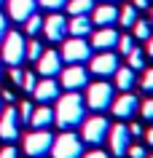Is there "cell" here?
<instances>
[{
	"instance_id": "1",
	"label": "cell",
	"mask_w": 153,
	"mask_h": 158,
	"mask_svg": "<svg viewBox=\"0 0 153 158\" xmlns=\"http://www.w3.org/2000/svg\"><path fill=\"white\" fill-rule=\"evenodd\" d=\"M86 121V99L78 91H67L65 97L57 99L54 107V123L59 126L62 131H73Z\"/></svg>"
},
{
	"instance_id": "2",
	"label": "cell",
	"mask_w": 153,
	"mask_h": 158,
	"mask_svg": "<svg viewBox=\"0 0 153 158\" xmlns=\"http://www.w3.org/2000/svg\"><path fill=\"white\" fill-rule=\"evenodd\" d=\"M108 131H110V121L102 115H94V118H86L81 123V139L91 148H100L102 142H108Z\"/></svg>"
},
{
	"instance_id": "3",
	"label": "cell",
	"mask_w": 153,
	"mask_h": 158,
	"mask_svg": "<svg viewBox=\"0 0 153 158\" xmlns=\"http://www.w3.org/2000/svg\"><path fill=\"white\" fill-rule=\"evenodd\" d=\"M113 99H116V89H113L110 83H105V81L91 83V86H89V91H86V105H89V110H94V113L110 110Z\"/></svg>"
},
{
	"instance_id": "4",
	"label": "cell",
	"mask_w": 153,
	"mask_h": 158,
	"mask_svg": "<svg viewBox=\"0 0 153 158\" xmlns=\"http://www.w3.org/2000/svg\"><path fill=\"white\" fill-rule=\"evenodd\" d=\"M83 156V139L73 131H62L59 137H54L51 145V158H81Z\"/></svg>"
},
{
	"instance_id": "5",
	"label": "cell",
	"mask_w": 153,
	"mask_h": 158,
	"mask_svg": "<svg viewBox=\"0 0 153 158\" xmlns=\"http://www.w3.org/2000/svg\"><path fill=\"white\" fill-rule=\"evenodd\" d=\"M27 59V40L22 32H8L3 38V62L8 67H19Z\"/></svg>"
},
{
	"instance_id": "6",
	"label": "cell",
	"mask_w": 153,
	"mask_h": 158,
	"mask_svg": "<svg viewBox=\"0 0 153 158\" xmlns=\"http://www.w3.org/2000/svg\"><path fill=\"white\" fill-rule=\"evenodd\" d=\"M51 145H54V137L49 134V129H35L32 134L24 137V153L30 158H46L51 153Z\"/></svg>"
},
{
	"instance_id": "7",
	"label": "cell",
	"mask_w": 153,
	"mask_h": 158,
	"mask_svg": "<svg viewBox=\"0 0 153 158\" xmlns=\"http://www.w3.org/2000/svg\"><path fill=\"white\" fill-rule=\"evenodd\" d=\"M59 54H62V62H67V64H83L91 59V46L83 38H70V40H65Z\"/></svg>"
},
{
	"instance_id": "8",
	"label": "cell",
	"mask_w": 153,
	"mask_h": 158,
	"mask_svg": "<svg viewBox=\"0 0 153 158\" xmlns=\"http://www.w3.org/2000/svg\"><path fill=\"white\" fill-rule=\"evenodd\" d=\"M86 83H89V73H86L83 64H67V70L59 73V86L67 91H78Z\"/></svg>"
},
{
	"instance_id": "9",
	"label": "cell",
	"mask_w": 153,
	"mask_h": 158,
	"mask_svg": "<svg viewBox=\"0 0 153 158\" xmlns=\"http://www.w3.org/2000/svg\"><path fill=\"white\" fill-rule=\"evenodd\" d=\"M118 67H121V62H118V56H116L113 51H102V54L91 56V62H89L91 75H100V78L116 75V70H118Z\"/></svg>"
},
{
	"instance_id": "10",
	"label": "cell",
	"mask_w": 153,
	"mask_h": 158,
	"mask_svg": "<svg viewBox=\"0 0 153 158\" xmlns=\"http://www.w3.org/2000/svg\"><path fill=\"white\" fill-rule=\"evenodd\" d=\"M108 137H110V153L116 158H121V156H126V150H129V145H132V134H129V126L126 123H116V126H110V131H108Z\"/></svg>"
},
{
	"instance_id": "11",
	"label": "cell",
	"mask_w": 153,
	"mask_h": 158,
	"mask_svg": "<svg viewBox=\"0 0 153 158\" xmlns=\"http://www.w3.org/2000/svg\"><path fill=\"white\" fill-rule=\"evenodd\" d=\"M0 139H6V142L19 139V113H16V107H6L0 113Z\"/></svg>"
},
{
	"instance_id": "12",
	"label": "cell",
	"mask_w": 153,
	"mask_h": 158,
	"mask_svg": "<svg viewBox=\"0 0 153 158\" xmlns=\"http://www.w3.org/2000/svg\"><path fill=\"white\" fill-rule=\"evenodd\" d=\"M59 81H54V78H43V81H38L32 89V97L35 102H40V105H49V102H57L59 99Z\"/></svg>"
},
{
	"instance_id": "13",
	"label": "cell",
	"mask_w": 153,
	"mask_h": 158,
	"mask_svg": "<svg viewBox=\"0 0 153 158\" xmlns=\"http://www.w3.org/2000/svg\"><path fill=\"white\" fill-rule=\"evenodd\" d=\"M35 64H38V75L40 78H54V75L62 73V54L59 51H43Z\"/></svg>"
},
{
	"instance_id": "14",
	"label": "cell",
	"mask_w": 153,
	"mask_h": 158,
	"mask_svg": "<svg viewBox=\"0 0 153 158\" xmlns=\"http://www.w3.org/2000/svg\"><path fill=\"white\" fill-rule=\"evenodd\" d=\"M110 110H113V115H116V118H132L137 110H140V99H137L132 91H124L121 97L113 99Z\"/></svg>"
},
{
	"instance_id": "15",
	"label": "cell",
	"mask_w": 153,
	"mask_h": 158,
	"mask_svg": "<svg viewBox=\"0 0 153 158\" xmlns=\"http://www.w3.org/2000/svg\"><path fill=\"white\" fill-rule=\"evenodd\" d=\"M43 32H46V38H49L51 43L65 40V35H67V19H65V16H59V14L49 16L46 22H43Z\"/></svg>"
},
{
	"instance_id": "16",
	"label": "cell",
	"mask_w": 153,
	"mask_h": 158,
	"mask_svg": "<svg viewBox=\"0 0 153 158\" xmlns=\"http://www.w3.org/2000/svg\"><path fill=\"white\" fill-rule=\"evenodd\" d=\"M116 46H118V32L113 27H100L91 35V48H97V51H113Z\"/></svg>"
},
{
	"instance_id": "17",
	"label": "cell",
	"mask_w": 153,
	"mask_h": 158,
	"mask_svg": "<svg viewBox=\"0 0 153 158\" xmlns=\"http://www.w3.org/2000/svg\"><path fill=\"white\" fill-rule=\"evenodd\" d=\"M116 22H118V8L113 3H102L91 11V24L97 27H113Z\"/></svg>"
},
{
	"instance_id": "18",
	"label": "cell",
	"mask_w": 153,
	"mask_h": 158,
	"mask_svg": "<svg viewBox=\"0 0 153 158\" xmlns=\"http://www.w3.org/2000/svg\"><path fill=\"white\" fill-rule=\"evenodd\" d=\"M35 8H38V0H8L11 19H14V22H22V24L35 14Z\"/></svg>"
},
{
	"instance_id": "19",
	"label": "cell",
	"mask_w": 153,
	"mask_h": 158,
	"mask_svg": "<svg viewBox=\"0 0 153 158\" xmlns=\"http://www.w3.org/2000/svg\"><path fill=\"white\" fill-rule=\"evenodd\" d=\"M51 123H54V110H51L49 105H40V107H35V110H32L30 126H35V129H49Z\"/></svg>"
},
{
	"instance_id": "20",
	"label": "cell",
	"mask_w": 153,
	"mask_h": 158,
	"mask_svg": "<svg viewBox=\"0 0 153 158\" xmlns=\"http://www.w3.org/2000/svg\"><path fill=\"white\" fill-rule=\"evenodd\" d=\"M91 16H73L67 22V32L73 35V38H86V35L91 32Z\"/></svg>"
},
{
	"instance_id": "21",
	"label": "cell",
	"mask_w": 153,
	"mask_h": 158,
	"mask_svg": "<svg viewBox=\"0 0 153 158\" xmlns=\"http://www.w3.org/2000/svg\"><path fill=\"white\" fill-rule=\"evenodd\" d=\"M137 83V75L132 67H118L116 70V86H118L121 91H132V86Z\"/></svg>"
},
{
	"instance_id": "22",
	"label": "cell",
	"mask_w": 153,
	"mask_h": 158,
	"mask_svg": "<svg viewBox=\"0 0 153 158\" xmlns=\"http://www.w3.org/2000/svg\"><path fill=\"white\" fill-rule=\"evenodd\" d=\"M67 11L73 16H89L94 11V0H67Z\"/></svg>"
},
{
	"instance_id": "23",
	"label": "cell",
	"mask_w": 153,
	"mask_h": 158,
	"mask_svg": "<svg viewBox=\"0 0 153 158\" xmlns=\"http://www.w3.org/2000/svg\"><path fill=\"white\" fill-rule=\"evenodd\" d=\"M118 22L126 27V30H132L134 22H137V8H134V6H124V8L118 11Z\"/></svg>"
},
{
	"instance_id": "24",
	"label": "cell",
	"mask_w": 153,
	"mask_h": 158,
	"mask_svg": "<svg viewBox=\"0 0 153 158\" xmlns=\"http://www.w3.org/2000/svg\"><path fill=\"white\" fill-rule=\"evenodd\" d=\"M132 35H134L137 40H148V38H151V22H140V19H137L134 27H132Z\"/></svg>"
},
{
	"instance_id": "25",
	"label": "cell",
	"mask_w": 153,
	"mask_h": 158,
	"mask_svg": "<svg viewBox=\"0 0 153 158\" xmlns=\"http://www.w3.org/2000/svg\"><path fill=\"white\" fill-rule=\"evenodd\" d=\"M126 62H129V67H132V70H142V64H145V54L140 48H132L126 54Z\"/></svg>"
},
{
	"instance_id": "26",
	"label": "cell",
	"mask_w": 153,
	"mask_h": 158,
	"mask_svg": "<svg viewBox=\"0 0 153 158\" xmlns=\"http://www.w3.org/2000/svg\"><path fill=\"white\" fill-rule=\"evenodd\" d=\"M40 30H43V19H40V16H35V14H32V16H30V19L24 22V32L30 35V38H32V35H38Z\"/></svg>"
},
{
	"instance_id": "27",
	"label": "cell",
	"mask_w": 153,
	"mask_h": 158,
	"mask_svg": "<svg viewBox=\"0 0 153 158\" xmlns=\"http://www.w3.org/2000/svg\"><path fill=\"white\" fill-rule=\"evenodd\" d=\"M116 48H118L121 54L126 56L129 51L134 48V35H118V46H116Z\"/></svg>"
},
{
	"instance_id": "28",
	"label": "cell",
	"mask_w": 153,
	"mask_h": 158,
	"mask_svg": "<svg viewBox=\"0 0 153 158\" xmlns=\"http://www.w3.org/2000/svg\"><path fill=\"white\" fill-rule=\"evenodd\" d=\"M40 54H43L40 40H30V43H27V59H30V62H38V59H40Z\"/></svg>"
},
{
	"instance_id": "29",
	"label": "cell",
	"mask_w": 153,
	"mask_h": 158,
	"mask_svg": "<svg viewBox=\"0 0 153 158\" xmlns=\"http://www.w3.org/2000/svg\"><path fill=\"white\" fill-rule=\"evenodd\" d=\"M32 102H22V105H19V123H30V118H32Z\"/></svg>"
},
{
	"instance_id": "30",
	"label": "cell",
	"mask_w": 153,
	"mask_h": 158,
	"mask_svg": "<svg viewBox=\"0 0 153 158\" xmlns=\"http://www.w3.org/2000/svg\"><path fill=\"white\" fill-rule=\"evenodd\" d=\"M38 6H43V8H49V11H59L67 6V0H38Z\"/></svg>"
},
{
	"instance_id": "31",
	"label": "cell",
	"mask_w": 153,
	"mask_h": 158,
	"mask_svg": "<svg viewBox=\"0 0 153 158\" xmlns=\"http://www.w3.org/2000/svg\"><path fill=\"white\" fill-rule=\"evenodd\" d=\"M140 86H142L145 94H153V70H145L142 81H140Z\"/></svg>"
},
{
	"instance_id": "32",
	"label": "cell",
	"mask_w": 153,
	"mask_h": 158,
	"mask_svg": "<svg viewBox=\"0 0 153 158\" xmlns=\"http://www.w3.org/2000/svg\"><path fill=\"white\" fill-rule=\"evenodd\" d=\"M140 113H142L145 121H153V97H151V99H145L142 105H140Z\"/></svg>"
},
{
	"instance_id": "33",
	"label": "cell",
	"mask_w": 153,
	"mask_h": 158,
	"mask_svg": "<svg viewBox=\"0 0 153 158\" xmlns=\"http://www.w3.org/2000/svg\"><path fill=\"white\" fill-rule=\"evenodd\" d=\"M35 83H38V78H35L32 73H24V78H22V89H24V91H30V94H32Z\"/></svg>"
},
{
	"instance_id": "34",
	"label": "cell",
	"mask_w": 153,
	"mask_h": 158,
	"mask_svg": "<svg viewBox=\"0 0 153 158\" xmlns=\"http://www.w3.org/2000/svg\"><path fill=\"white\" fill-rule=\"evenodd\" d=\"M126 156H129V158H145L148 153H145V148H142V145H129Z\"/></svg>"
},
{
	"instance_id": "35",
	"label": "cell",
	"mask_w": 153,
	"mask_h": 158,
	"mask_svg": "<svg viewBox=\"0 0 153 158\" xmlns=\"http://www.w3.org/2000/svg\"><path fill=\"white\" fill-rule=\"evenodd\" d=\"M0 158H19V153H16L14 145H6V148L0 150Z\"/></svg>"
},
{
	"instance_id": "36",
	"label": "cell",
	"mask_w": 153,
	"mask_h": 158,
	"mask_svg": "<svg viewBox=\"0 0 153 158\" xmlns=\"http://www.w3.org/2000/svg\"><path fill=\"white\" fill-rule=\"evenodd\" d=\"M22 78H24V73H22L19 67H11V81H14L16 86H22Z\"/></svg>"
},
{
	"instance_id": "37",
	"label": "cell",
	"mask_w": 153,
	"mask_h": 158,
	"mask_svg": "<svg viewBox=\"0 0 153 158\" xmlns=\"http://www.w3.org/2000/svg\"><path fill=\"white\" fill-rule=\"evenodd\" d=\"M81 158H110V156H108L105 150H97V148H94V150H89V153H86V156H81Z\"/></svg>"
},
{
	"instance_id": "38",
	"label": "cell",
	"mask_w": 153,
	"mask_h": 158,
	"mask_svg": "<svg viewBox=\"0 0 153 158\" xmlns=\"http://www.w3.org/2000/svg\"><path fill=\"white\" fill-rule=\"evenodd\" d=\"M6 35H8V22H6V16L0 14V40H3Z\"/></svg>"
},
{
	"instance_id": "39",
	"label": "cell",
	"mask_w": 153,
	"mask_h": 158,
	"mask_svg": "<svg viewBox=\"0 0 153 158\" xmlns=\"http://www.w3.org/2000/svg\"><path fill=\"white\" fill-rule=\"evenodd\" d=\"M129 134H132V137H142V126H140V123H132V126H129Z\"/></svg>"
},
{
	"instance_id": "40",
	"label": "cell",
	"mask_w": 153,
	"mask_h": 158,
	"mask_svg": "<svg viewBox=\"0 0 153 158\" xmlns=\"http://www.w3.org/2000/svg\"><path fill=\"white\" fill-rule=\"evenodd\" d=\"M145 43H148V48H145V54H148V56L153 59V35H151V38H148V40H145Z\"/></svg>"
},
{
	"instance_id": "41",
	"label": "cell",
	"mask_w": 153,
	"mask_h": 158,
	"mask_svg": "<svg viewBox=\"0 0 153 158\" xmlns=\"http://www.w3.org/2000/svg\"><path fill=\"white\" fill-rule=\"evenodd\" d=\"M145 142H148V145H151V148H153V126H151V129H148V131H145Z\"/></svg>"
},
{
	"instance_id": "42",
	"label": "cell",
	"mask_w": 153,
	"mask_h": 158,
	"mask_svg": "<svg viewBox=\"0 0 153 158\" xmlns=\"http://www.w3.org/2000/svg\"><path fill=\"white\" fill-rule=\"evenodd\" d=\"M151 6V0H134V8H148Z\"/></svg>"
},
{
	"instance_id": "43",
	"label": "cell",
	"mask_w": 153,
	"mask_h": 158,
	"mask_svg": "<svg viewBox=\"0 0 153 158\" xmlns=\"http://www.w3.org/2000/svg\"><path fill=\"white\" fill-rule=\"evenodd\" d=\"M102 3H118V0H102Z\"/></svg>"
},
{
	"instance_id": "44",
	"label": "cell",
	"mask_w": 153,
	"mask_h": 158,
	"mask_svg": "<svg viewBox=\"0 0 153 158\" xmlns=\"http://www.w3.org/2000/svg\"><path fill=\"white\" fill-rule=\"evenodd\" d=\"M151 24H153V11H151Z\"/></svg>"
},
{
	"instance_id": "45",
	"label": "cell",
	"mask_w": 153,
	"mask_h": 158,
	"mask_svg": "<svg viewBox=\"0 0 153 158\" xmlns=\"http://www.w3.org/2000/svg\"><path fill=\"white\" fill-rule=\"evenodd\" d=\"M0 113H3V102H0Z\"/></svg>"
},
{
	"instance_id": "46",
	"label": "cell",
	"mask_w": 153,
	"mask_h": 158,
	"mask_svg": "<svg viewBox=\"0 0 153 158\" xmlns=\"http://www.w3.org/2000/svg\"><path fill=\"white\" fill-rule=\"evenodd\" d=\"M145 158H153V156H145Z\"/></svg>"
},
{
	"instance_id": "47",
	"label": "cell",
	"mask_w": 153,
	"mask_h": 158,
	"mask_svg": "<svg viewBox=\"0 0 153 158\" xmlns=\"http://www.w3.org/2000/svg\"><path fill=\"white\" fill-rule=\"evenodd\" d=\"M0 3H3V0H0Z\"/></svg>"
}]
</instances>
